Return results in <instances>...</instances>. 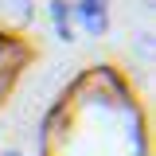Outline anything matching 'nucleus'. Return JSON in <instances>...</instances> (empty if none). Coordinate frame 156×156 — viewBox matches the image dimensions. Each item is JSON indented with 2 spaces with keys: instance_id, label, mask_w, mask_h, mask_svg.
Here are the masks:
<instances>
[{
  "instance_id": "1",
  "label": "nucleus",
  "mask_w": 156,
  "mask_h": 156,
  "mask_svg": "<svg viewBox=\"0 0 156 156\" xmlns=\"http://www.w3.org/2000/svg\"><path fill=\"white\" fill-rule=\"evenodd\" d=\"M31 12H35L31 0H0V20L8 23H31Z\"/></svg>"
},
{
  "instance_id": "2",
  "label": "nucleus",
  "mask_w": 156,
  "mask_h": 156,
  "mask_svg": "<svg viewBox=\"0 0 156 156\" xmlns=\"http://www.w3.org/2000/svg\"><path fill=\"white\" fill-rule=\"evenodd\" d=\"M66 12H70V8H66L62 0H51V16L58 20V27H62V20H66Z\"/></svg>"
},
{
  "instance_id": "3",
  "label": "nucleus",
  "mask_w": 156,
  "mask_h": 156,
  "mask_svg": "<svg viewBox=\"0 0 156 156\" xmlns=\"http://www.w3.org/2000/svg\"><path fill=\"white\" fill-rule=\"evenodd\" d=\"M0 156H23V152H20V148H8V152H0Z\"/></svg>"
}]
</instances>
